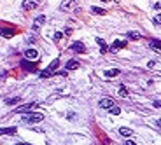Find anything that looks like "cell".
<instances>
[{
	"mask_svg": "<svg viewBox=\"0 0 161 145\" xmlns=\"http://www.w3.org/2000/svg\"><path fill=\"white\" fill-rule=\"evenodd\" d=\"M44 115L40 112H33V114H27V115H23V123L25 124H37V123H42Z\"/></svg>",
	"mask_w": 161,
	"mask_h": 145,
	"instance_id": "6da1fadb",
	"label": "cell"
},
{
	"mask_svg": "<svg viewBox=\"0 0 161 145\" xmlns=\"http://www.w3.org/2000/svg\"><path fill=\"white\" fill-rule=\"evenodd\" d=\"M58 65H60V61H58V59H54L53 63L49 65L47 68H46V72H42V74H40V77H44V79H47V77H51V75L54 74V72H56L54 68H58Z\"/></svg>",
	"mask_w": 161,
	"mask_h": 145,
	"instance_id": "7a4b0ae2",
	"label": "cell"
},
{
	"mask_svg": "<svg viewBox=\"0 0 161 145\" xmlns=\"http://www.w3.org/2000/svg\"><path fill=\"white\" fill-rule=\"evenodd\" d=\"M98 107H100V108H112V107H116V105H114L112 98H103V100H100Z\"/></svg>",
	"mask_w": 161,
	"mask_h": 145,
	"instance_id": "3957f363",
	"label": "cell"
},
{
	"mask_svg": "<svg viewBox=\"0 0 161 145\" xmlns=\"http://www.w3.org/2000/svg\"><path fill=\"white\" fill-rule=\"evenodd\" d=\"M35 107H37V103H27V105H23V107H18L16 112L18 114H27V112H30V110H33Z\"/></svg>",
	"mask_w": 161,
	"mask_h": 145,
	"instance_id": "277c9868",
	"label": "cell"
},
{
	"mask_svg": "<svg viewBox=\"0 0 161 145\" xmlns=\"http://www.w3.org/2000/svg\"><path fill=\"white\" fill-rule=\"evenodd\" d=\"M126 47V42H123V40H116V42L110 46V51H119V49Z\"/></svg>",
	"mask_w": 161,
	"mask_h": 145,
	"instance_id": "5b68a950",
	"label": "cell"
},
{
	"mask_svg": "<svg viewBox=\"0 0 161 145\" xmlns=\"http://www.w3.org/2000/svg\"><path fill=\"white\" fill-rule=\"evenodd\" d=\"M72 51H75V53H84L86 47H84V44L82 42H75L74 46H72Z\"/></svg>",
	"mask_w": 161,
	"mask_h": 145,
	"instance_id": "8992f818",
	"label": "cell"
},
{
	"mask_svg": "<svg viewBox=\"0 0 161 145\" xmlns=\"http://www.w3.org/2000/svg\"><path fill=\"white\" fill-rule=\"evenodd\" d=\"M25 56H27V59H37L39 53L35 51V49H28L27 53H25Z\"/></svg>",
	"mask_w": 161,
	"mask_h": 145,
	"instance_id": "52a82bcc",
	"label": "cell"
},
{
	"mask_svg": "<svg viewBox=\"0 0 161 145\" xmlns=\"http://www.w3.org/2000/svg\"><path fill=\"white\" fill-rule=\"evenodd\" d=\"M44 21H46V18H44V16H39L37 18V19H35V23H33V30H35V32H37V30H39V26H40V25H42V23Z\"/></svg>",
	"mask_w": 161,
	"mask_h": 145,
	"instance_id": "ba28073f",
	"label": "cell"
},
{
	"mask_svg": "<svg viewBox=\"0 0 161 145\" xmlns=\"http://www.w3.org/2000/svg\"><path fill=\"white\" fill-rule=\"evenodd\" d=\"M37 7V2H23V9H27V11H30V9H35Z\"/></svg>",
	"mask_w": 161,
	"mask_h": 145,
	"instance_id": "9c48e42d",
	"label": "cell"
},
{
	"mask_svg": "<svg viewBox=\"0 0 161 145\" xmlns=\"http://www.w3.org/2000/svg\"><path fill=\"white\" fill-rule=\"evenodd\" d=\"M75 68H79V61L72 59V61H68V63H67V70H75Z\"/></svg>",
	"mask_w": 161,
	"mask_h": 145,
	"instance_id": "30bf717a",
	"label": "cell"
},
{
	"mask_svg": "<svg viewBox=\"0 0 161 145\" xmlns=\"http://www.w3.org/2000/svg\"><path fill=\"white\" fill-rule=\"evenodd\" d=\"M97 42H98V46L102 47V54L107 53V44H105V40H103V38H97Z\"/></svg>",
	"mask_w": 161,
	"mask_h": 145,
	"instance_id": "8fae6325",
	"label": "cell"
},
{
	"mask_svg": "<svg viewBox=\"0 0 161 145\" xmlns=\"http://www.w3.org/2000/svg\"><path fill=\"white\" fill-rule=\"evenodd\" d=\"M119 133L123 135V136H131V135H133V131H131L130 128H121V129H119Z\"/></svg>",
	"mask_w": 161,
	"mask_h": 145,
	"instance_id": "7c38bea8",
	"label": "cell"
},
{
	"mask_svg": "<svg viewBox=\"0 0 161 145\" xmlns=\"http://www.w3.org/2000/svg\"><path fill=\"white\" fill-rule=\"evenodd\" d=\"M105 75L107 77H116V75H119V70H107Z\"/></svg>",
	"mask_w": 161,
	"mask_h": 145,
	"instance_id": "4fadbf2b",
	"label": "cell"
},
{
	"mask_svg": "<svg viewBox=\"0 0 161 145\" xmlns=\"http://www.w3.org/2000/svg\"><path fill=\"white\" fill-rule=\"evenodd\" d=\"M9 133H16V128H6V129H2V135H9Z\"/></svg>",
	"mask_w": 161,
	"mask_h": 145,
	"instance_id": "5bb4252c",
	"label": "cell"
},
{
	"mask_svg": "<svg viewBox=\"0 0 161 145\" xmlns=\"http://www.w3.org/2000/svg\"><path fill=\"white\" fill-rule=\"evenodd\" d=\"M128 37H130V38H135V40H137V38H140V33H137V32H130V33H128Z\"/></svg>",
	"mask_w": 161,
	"mask_h": 145,
	"instance_id": "9a60e30c",
	"label": "cell"
},
{
	"mask_svg": "<svg viewBox=\"0 0 161 145\" xmlns=\"http://www.w3.org/2000/svg\"><path fill=\"white\" fill-rule=\"evenodd\" d=\"M110 112H112L114 115H119V114H121V108H119V107H112V108H110Z\"/></svg>",
	"mask_w": 161,
	"mask_h": 145,
	"instance_id": "2e32d148",
	"label": "cell"
},
{
	"mask_svg": "<svg viewBox=\"0 0 161 145\" xmlns=\"http://www.w3.org/2000/svg\"><path fill=\"white\" fill-rule=\"evenodd\" d=\"M151 47H152V49H156V51H161V44L152 42V44H151Z\"/></svg>",
	"mask_w": 161,
	"mask_h": 145,
	"instance_id": "e0dca14e",
	"label": "cell"
},
{
	"mask_svg": "<svg viewBox=\"0 0 161 145\" xmlns=\"http://www.w3.org/2000/svg\"><path fill=\"white\" fill-rule=\"evenodd\" d=\"M152 21H154V25H161V14L154 16V19H152Z\"/></svg>",
	"mask_w": 161,
	"mask_h": 145,
	"instance_id": "ac0fdd59",
	"label": "cell"
},
{
	"mask_svg": "<svg viewBox=\"0 0 161 145\" xmlns=\"http://www.w3.org/2000/svg\"><path fill=\"white\" fill-rule=\"evenodd\" d=\"M91 11L95 12V14H105V12H103V9H98V7H93Z\"/></svg>",
	"mask_w": 161,
	"mask_h": 145,
	"instance_id": "d6986e66",
	"label": "cell"
},
{
	"mask_svg": "<svg viewBox=\"0 0 161 145\" xmlns=\"http://www.w3.org/2000/svg\"><path fill=\"white\" fill-rule=\"evenodd\" d=\"M119 95H121V96H128V89L121 87V89H119Z\"/></svg>",
	"mask_w": 161,
	"mask_h": 145,
	"instance_id": "ffe728a7",
	"label": "cell"
},
{
	"mask_svg": "<svg viewBox=\"0 0 161 145\" xmlns=\"http://www.w3.org/2000/svg\"><path fill=\"white\" fill-rule=\"evenodd\" d=\"M72 6H74V2H63L61 7H63V9H68V7H72Z\"/></svg>",
	"mask_w": 161,
	"mask_h": 145,
	"instance_id": "44dd1931",
	"label": "cell"
},
{
	"mask_svg": "<svg viewBox=\"0 0 161 145\" xmlns=\"http://www.w3.org/2000/svg\"><path fill=\"white\" fill-rule=\"evenodd\" d=\"M61 37H63V35H61V33H60V32H56V33H54V40H60V38H61Z\"/></svg>",
	"mask_w": 161,
	"mask_h": 145,
	"instance_id": "7402d4cb",
	"label": "cell"
},
{
	"mask_svg": "<svg viewBox=\"0 0 161 145\" xmlns=\"http://www.w3.org/2000/svg\"><path fill=\"white\" fill-rule=\"evenodd\" d=\"M124 145H137L135 142H131V140H124Z\"/></svg>",
	"mask_w": 161,
	"mask_h": 145,
	"instance_id": "603a6c76",
	"label": "cell"
},
{
	"mask_svg": "<svg viewBox=\"0 0 161 145\" xmlns=\"http://www.w3.org/2000/svg\"><path fill=\"white\" fill-rule=\"evenodd\" d=\"M65 35H72V28H67V30H65Z\"/></svg>",
	"mask_w": 161,
	"mask_h": 145,
	"instance_id": "cb8c5ba5",
	"label": "cell"
},
{
	"mask_svg": "<svg viewBox=\"0 0 161 145\" xmlns=\"http://www.w3.org/2000/svg\"><path fill=\"white\" fill-rule=\"evenodd\" d=\"M154 107H159V108H161V102H156V103H154Z\"/></svg>",
	"mask_w": 161,
	"mask_h": 145,
	"instance_id": "d4e9b609",
	"label": "cell"
},
{
	"mask_svg": "<svg viewBox=\"0 0 161 145\" xmlns=\"http://www.w3.org/2000/svg\"><path fill=\"white\" fill-rule=\"evenodd\" d=\"M16 145H30V143H16Z\"/></svg>",
	"mask_w": 161,
	"mask_h": 145,
	"instance_id": "484cf974",
	"label": "cell"
}]
</instances>
